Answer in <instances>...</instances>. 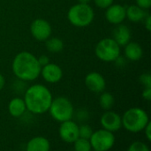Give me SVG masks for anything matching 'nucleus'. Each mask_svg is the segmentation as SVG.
Returning a JSON list of instances; mask_svg holds the SVG:
<instances>
[{"label":"nucleus","instance_id":"19","mask_svg":"<svg viewBox=\"0 0 151 151\" xmlns=\"http://www.w3.org/2000/svg\"><path fill=\"white\" fill-rule=\"evenodd\" d=\"M45 42L46 49L52 53H58L64 49V42L58 37H49Z\"/></svg>","mask_w":151,"mask_h":151},{"label":"nucleus","instance_id":"29","mask_svg":"<svg viewBox=\"0 0 151 151\" xmlns=\"http://www.w3.org/2000/svg\"><path fill=\"white\" fill-rule=\"evenodd\" d=\"M144 133H145V135H146V138L148 141H151V123L150 121L147 124V125L145 126V128L143 129Z\"/></svg>","mask_w":151,"mask_h":151},{"label":"nucleus","instance_id":"7","mask_svg":"<svg viewBox=\"0 0 151 151\" xmlns=\"http://www.w3.org/2000/svg\"><path fill=\"white\" fill-rule=\"evenodd\" d=\"M89 142L95 151H108L113 147L115 143V136L113 133L110 131L100 129L93 132Z\"/></svg>","mask_w":151,"mask_h":151},{"label":"nucleus","instance_id":"22","mask_svg":"<svg viewBox=\"0 0 151 151\" xmlns=\"http://www.w3.org/2000/svg\"><path fill=\"white\" fill-rule=\"evenodd\" d=\"M93 134L92 128L88 125H81L79 126V137L89 140L91 135Z\"/></svg>","mask_w":151,"mask_h":151},{"label":"nucleus","instance_id":"2","mask_svg":"<svg viewBox=\"0 0 151 151\" xmlns=\"http://www.w3.org/2000/svg\"><path fill=\"white\" fill-rule=\"evenodd\" d=\"M23 100L27 110L35 115H42L49 110L53 97L48 87L42 84H35L27 88Z\"/></svg>","mask_w":151,"mask_h":151},{"label":"nucleus","instance_id":"8","mask_svg":"<svg viewBox=\"0 0 151 151\" xmlns=\"http://www.w3.org/2000/svg\"><path fill=\"white\" fill-rule=\"evenodd\" d=\"M30 33L35 40L44 42L51 36L52 27L50 23L44 19H35L31 22Z\"/></svg>","mask_w":151,"mask_h":151},{"label":"nucleus","instance_id":"24","mask_svg":"<svg viewBox=\"0 0 151 151\" xmlns=\"http://www.w3.org/2000/svg\"><path fill=\"white\" fill-rule=\"evenodd\" d=\"M139 81L143 87H151V76L150 73H143L141 75Z\"/></svg>","mask_w":151,"mask_h":151},{"label":"nucleus","instance_id":"1","mask_svg":"<svg viewBox=\"0 0 151 151\" xmlns=\"http://www.w3.org/2000/svg\"><path fill=\"white\" fill-rule=\"evenodd\" d=\"M41 68L37 57L27 51L17 53L12 63V70L16 78L24 82L37 79L40 77Z\"/></svg>","mask_w":151,"mask_h":151},{"label":"nucleus","instance_id":"25","mask_svg":"<svg viewBox=\"0 0 151 151\" xmlns=\"http://www.w3.org/2000/svg\"><path fill=\"white\" fill-rule=\"evenodd\" d=\"M114 0H94L95 4L100 9H107L113 4Z\"/></svg>","mask_w":151,"mask_h":151},{"label":"nucleus","instance_id":"32","mask_svg":"<svg viewBox=\"0 0 151 151\" xmlns=\"http://www.w3.org/2000/svg\"><path fill=\"white\" fill-rule=\"evenodd\" d=\"M78 3H81V4H89L92 0H77Z\"/></svg>","mask_w":151,"mask_h":151},{"label":"nucleus","instance_id":"3","mask_svg":"<svg viewBox=\"0 0 151 151\" xmlns=\"http://www.w3.org/2000/svg\"><path fill=\"white\" fill-rule=\"evenodd\" d=\"M95 18V12L89 4H81L72 5L67 12L69 22L77 28H85L90 25Z\"/></svg>","mask_w":151,"mask_h":151},{"label":"nucleus","instance_id":"26","mask_svg":"<svg viewBox=\"0 0 151 151\" xmlns=\"http://www.w3.org/2000/svg\"><path fill=\"white\" fill-rule=\"evenodd\" d=\"M135 4L144 10H148L151 7V0H135Z\"/></svg>","mask_w":151,"mask_h":151},{"label":"nucleus","instance_id":"11","mask_svg":"<svg viewBox=\"0 0 151 151\" xmlns=\"http://www.w3.org/2000/svg\"><path fill=\"white\" fill-rule=\"evenodd\" d=\"M40 76H42L45 82L50 84H56L62 79L63 70L59 67V65L50 62L41 68Z\"/></svg>","mask_w":151,"mask_h":151},{"label":"nucleus","instance_id":"12","mask_svg":"<svg viewBox=\"0 0 151 151\" xmlns=\"http://www.w3.org/2000/svg\"><path fill=\"white\" fill-rule=\"evenodd\" d=\"M100 123L104 129L111 133L117 132L122 127L121 117L118 113L111 110H107L103 114L100 119Z\"/></svg>","mask_w":151,"mask_h":151},{"label":"nucleus","instance_id":"6","mask_svg":"<svg viewBox=\"0 0 151 151\" xmlns=\"http://www.w3.org/2000/svg\"><path fill=\"white\" fill-rule=\"evenodd\" d=\"M48 111L52 118L60 123L71 120L74 113L73 103L69 99L64 96L53 99Z\"/></svg>","mask_w":151,"mask_h":151},{"label":"nucleus","instance_id":"9","mask_svg":"<svg viewBox=\"0 0 151 151\" xmlns=\"http://www.w3.org/2000/svg\"><path fill=\"white\" fill-rule=\"evenodd\" d=\"M59 136L67 143H73L79 138V125L72 119L62 122L59 126Z\"/></svg>","mask_w":151,"mask_h":151},{"label":"nucleus","instance_id":"14","mask_svg":"<svg viewBox=\"0 0 151 151\" xmlns=\"http://www.w3.org/2000/svg\"><path fill=\"white\" fill-rule=\"evenodd\" d=\"M112 31V38L119 44L120 47L125 46L131 41V30L126 24L120 23L115 25Z\"/></svg>","mask_w":151,"mask_h":151},{"label":"nucleus","instance_id":"23","mask_svg":"<svg viewBox=\"0 0 151 151\" xmlns=\"http://www.w3.org/2000/svg\"><path fill=\"white\" fill-rule=\"evenodd\" d=\"M127 151H150L149 146L142 142H135L130 145Z\"/></svg>","mask_w":151,"mask_h":151},{"label":"nucleus","instance_id":"21","mask_svg":"<svg viewBox=\"0 0 151 151\" xmlns=\"http://www.w3.org/2000/svg\"><path fill=\"white\" fill-rule=\"evenodd\" d=\"M73 143L75 151H90L92 149L89 140L87 139L79 137Z\"/></svg>","mask_w":151,"mask_h":151},{"label":"nucleus","instance_id":"28","mask_svg":"<svg viewBox=\"0 0 151 151\" xmlns=\"http://www.w3.org/2000/svg\"><path fill=\"white\" fill-rule=\"evenodd\" d=\"M37 59H38V62H39L41 67H43V66H45V65H47L48 63L50 62V58L47 55H41Z\"/></svg>","mask_w":151,"mask_h":151},{"label":"nucleus","instance_id":"5","mask_svg":"<svg viewBox=\"0 0 151 151\" xmlns=\"http://www.w3.org/2000/svg\"><path fill=\"white\" fill-rule=\"evenodd\" d=\"M121 47L112 37L101 39L95 47L96 56L104 62H114L119 56Z\"/></svg>","mask_w":151,"mask_h":151},{"label":"nucleus","instance_id":"4","mask_svg":"<svg viewBox=\"0 0 151 151\" xmlns=\"http://www.w3.org/2000/svg\"><path fill=\"white\" fill-rule=\"evenodd\" d=\"M122 119V126L131 133H139L143 131L147 124L150 122L147 112L141 108H131L127 109Z\"/></svg>","mask_w":151,"mask_h":151},{"label":"nucleus","instance_id":"18","mask_svg":"<svg viewBox=\"0 0 151 151\" xmlns=\"http://www.w3.org/2000/svg\"><path fill=\"white\" fill-rule=\"evenodd\" d=\"M147 13L144 9L139 7L137 4H131L126 7V18L132 22H139L144 20Z\"/></svg>","mask_w":151,"mask_h":151},{"label":"nucleus","instance_id":"10","mask_svg":"<svg viewBox=\"0 0 151 151\" xmlns=\"http://www.w3.org/2000/svg\"><path fill=\"white\" fill-rule=\"evenodd\" d=\"M86 87L94 93H101L105 90L106 81L102 74L99 72H89L84 79Z\"/></svg>","mask_w":151,"mask_h":151},{"label":"nucleus","instance_id":"20","mask_svg":"<svg viewBox=\"0 0 151 151\" xmlns=\"http://www.w3.org/2000/svg\"><path fill=\"white\" fill-rule=\"evenodd\" d=\"M99 104L103 109L111 110L115 104V98L111 93L104 91L99 97Z\"/></svg>","mask_w":151,"mask_h":151},{"label":"nucleus","instance_id":"17","mask_svg":"<svg viewBox=\"0 0 151 151\" xmlns=\"http://www.w3.org/2000/svg\"><path fill=\"white\" fill-rule=\"evenodd\" d=\"M50 142L42 136L32 138L27 144L26 151H50Z\"/></svg>","mask_w":151,"mask_h":151},{"label":"nucleus","instance_id":"31","mask_svg":"<svg viewBox=\"0 0 151 151\" xmlns=\"http://www.w3.org/2000/svg\"><path fill=\"white\" fill-rule=\"evenodd\" d=\"M4 85H5V78H4V77L0 73V91L4 87Z\"/></svg>","mask_w":151,"mask_h":151},{"label":"nucleus","instance_id":"15","mask_svg":"<svg viewBox=\"0 0 151 151\" xmlns=\"http://www.w3.org/2000/svg\"><path fill=\"white\" fill-rule=\"evenodd\" d=\"M124 53L125 57L131 61H140L143 56V50L142 47L137 42H129L125 46Z\"/></svg>","mask_w":151,"mask_h":151},{"label":"nucleus","instance_id":"13","mask_svg":"<svg viewBox=\"0 0 151 151\" xmlns=\"http://www.w3.org/2000/svg\"><path fill=\"white\" fill-rule=\"evenodd\" d=\"M105 19L109 23L113 25L123 23V21L127 19L126 7L119 4H112L107 9H105Z\"/></svg>","mask_w":151,"mask_h":151},{"label":"nucleus","instance_id":"16","mask_svg":"<svg viewBox=\"0 0 151 151\" xmlns=\"http://www.w3.org/2000/svg\"><path fill=\"white\" fill-rule=\"evenodd\" d=\"M27 110L25 101L22 98L15 97L12 99L8 104V111L13 117H20Z\"/></svg>","mask_w":151,"mask_h":151},{"label":"nucleus","instance_id":"27","mask_svg":"<svg viewBox=\"0 0 151 151\" xmlns=\"http://www.w3.org/2000/svg\"><path fill=\"white\" fill-rule=\"evenodd\" d=\"M142 96L144 100L150 101L151 100V87H145L142 91Z\"/></svg>","mask_w":151,"mask_h":151},{"label":"nucleus","instance_id":"30","mask_svg":"<svg viewBox=\"0 0 151 151\" xmlns=\"http://www.w3.org/2000/svg\"><path fill=\"white\" fill-rule=\"evenodd\" d=\"M144 26L148 31L151 30V17L150 14H147L144 18Z\"/></svg>","mask_w":151,"mask_h":151}]
</instances>
